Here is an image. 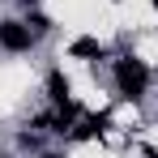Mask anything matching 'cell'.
<instances>
[{"label": "cell", "mask_w": 158, "mask_h": 158, "mask_svg": "<svg viewBox=\"0 0 158 158\" xmlns=\"http://www.w3.org/2000/svg\"><path fill=\"white\" fill-rule=\"evenodd\" d=\"M111 77H115V94L120 98H128V103H141L145 94H150V64L141 60V56H120L115 64H111Z\"/></svg>", "instance_id": "cell-1"}, {"label": "cell", "mask_w": 158, "mask_h": 158, "mask_svg": "<svg viewBox=\"0 0 158 158\" xmlns=\"http://www.w3.org/2000/svg\"><path fill=\"white\" fill-rule=\"evenodd\" d=\"M30 9H39V0H17V13H30Z\"/></svg>", "instance_id": "cell-8"}, {"label": "cell", "mask_w": 158, "mask_h": 158, "mask_svg": "<svg viewBox=\"0 0 158 158\" xmlns=\"http://www.w3.org/2000/svg\"><path fill=\"white\" fill-rule=\"evenodd\" d=\"M154 9H158V0H154Z\"/></svg>", "instance_id": "cell-10"}, {"label": "cell", "mask_w": 158, "mask_h": 158, "mask_svg": "<svg viewBox=\"0 0 158 158\" xmlns=\"http://www.w3.org/2000/svg\"><path fill=\"white\" fill-rule=\"evenodd\" d=\"M115 4H120V0H115Z\"/></svg>", "instance_id": "cell-12"}, {"label": "cell", "mask_w": 158, "mask_h": 158, "mask_svg": "<svg viewBox=\"0 0 158 158\" xmlns=\"http://www.w3.org/2000/svg\"><path fill=\"white\" fill-rule=\"evenodd\" d=\"M39 158H64V154H60V150H43Z\"/></svg>", "instance_id": "cell-9"}, {"label": "cell", "mask_w": 158, "mask_h": 158, "mask_svg": "<svg viewBox=\"0 0 158 158\" xmlns=\"http://www.w3.org/2000/svg\"><path fill=\"white\" fill-rule=\"evenodd\" d=\"M150 158H158V154H150Z\"/></svg>", "instance_id": "cell-11"}, {"label": "cell", "mask_w": 158, "mask_h": 158, "mask_svg": "<svg viewBox=\"0 0 158 158\" xmlns=\"http://www.w3.org/2000/svg\"><path fill=\"white\" fill-rule=\"evenodd\" d=\"M69 56L73 60H107V47L98 39H73L69 43Z\"/></svg>", "instance_id": "cell-4"}, {"label": "cell", "mask_w": 158, "mask_h": 158, "mask_svg": "<svg viewBox=\"0 0 158 158\" xmlns=\"http://www.w3.org/2000/svg\"><path fill=\"white\" fill-rule=\"evenodd\" d=\"M34 47H39V34L26 26V17H0V52L26 56Z\"/></svg>", "instance_id": "cell-2"}, {"label": "cell", "mask_w": 158, "mask_h": 158, "mask_svg": "<svg viewBox=\"0 0 158 158\" xmlns=\"http://www.w3.org/2000/svg\"><path fill=\"white\" fill-rule=\"evenodd\" d=\"M26 26L34 30L39 39H47V34H52V30H56V22H52V17H47V13H39V9H30V13H26Z\"/></svg>", "instance_id": "cell-6"}, {"label": "cell", "mask_w": 158, "mask_h": 158, "mask_svg": "<svg viewBox=\"0 0 158 158\" xmlns=\"http://www.w3.org/2000/svg\"><path fill=\"white\" fill-rule=\"evenodd\" d=\"M17 150L39 154V150H43V137H39V128H22V132H17Z\"/></svg>", "instance_id": "cell-7"}, {"label": "cell", "mask_w": 158, "mask_h": 158, "mask_svg": "<svg viewBox=\"0 0 158 158\" xmlns=\"http://www.w3.org/2000/svg\"><path fill=\"white\" fill-rule=\"evenodd\" d=\"M103 128H107V115H85V120H77V124H73V132H69V137H73V141H90V137H98Z\"/></svg>", "instance_id": "cell-5"}, {"label": "cell", "mask_w": 158, "mask_h": 158, "mask_svg": "<svg viewBox=\"0 0 158 158\" xmlns=\"http://www.w3.org/2000/svg\"><path fill=\"white\" fill-rule=\"evenodd\" d=\"M47 98H52V107L73 103V85H69V77H64L60 69H52V73H47Z\"/></svg>", "instance_id": "cell-3"}]
</instances>
